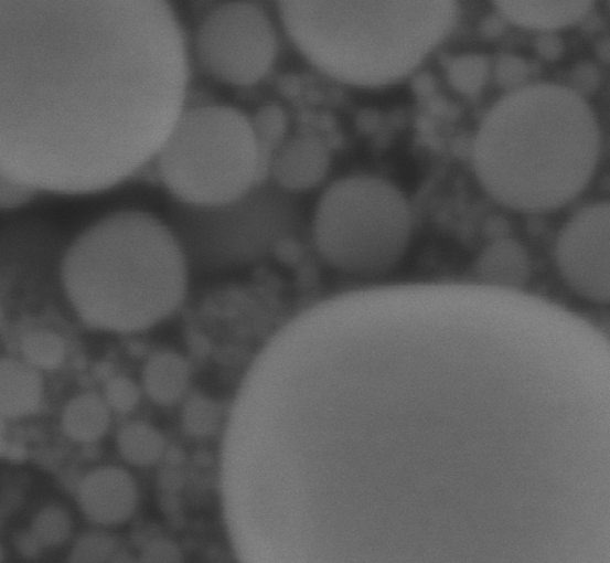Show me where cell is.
Returning a JSON list of instances; mask_svg holds the SVG:
<instances>
[{
	"label": "cell",
	"instance_id": "6da1fadb",
	"mask_svg": "<svg viewBox=\"0 0 610 563\" xmlns=\"http://www.w3.org/2000/svg\"><path fill=\"white\" fill-rule=\"evenodd\" d=\"M600 151V127L586 99L568 86L538 83L509 93L486 113L472 166L491 199L538 214L586 189Z\"/></svg>",
	"mask_w": 610,
	"mask_h": 563
},
{
	"label": "cell",
	"instance_id": "7a4b0ae2",
	"mask_svg": "<svg viewBox=\"0 0 610 563\" xmlns=\"http://www.w3.org/2000/svg\"><path fill=\"white\" fill-rule=\"evenodd\" d=\"M191 276L175 234L157 216L122 211L95 222L65 252L66 298L88 328L136 333L154 328L183 304Z\"/></svg>",
	"mask_w": 610,
	"mask_h": 563
},
{
	"label": "cell",
	"instance_id": "3957f363",
	"mask_svg": "<svg viewBox=\"0 0 610 563\" xmlns=\"http://www.w3.org/2000/svg\"><path fill=\"white\" fill-rule=\"evenodd\" d=\"M279 18L293 46L324 76L361 88L404 81L448 38L452 0H287Z\"/></svg>",
	"mask_w": 610,
	"mask_h": 563
},
{
	"label": "cell",
	"instance_id": "277c9868",
	"mask_svg": "<svg viewBox=\"0 0 610 563\" xmlns=\"http://www.w3.org/2000/svg\"><path fill=\"white\" fill-rule=\"evenodd\" d=\"M158 172L172 200L217 206L259 184V155L250 118L228 106L186 110L158 153Z\"/></svg>",
	"mask_w": 610,
	"mask_h": 563
},
{
	"label": "cell",
	"instance_id": "5b68a950",
	"mask_svg": "<svg viewBox=\"0 0 610 563\" xmlns=\"http://www.w3.org/2000/svg\"><path fill=\"white\" fill-rule=\"evenodd\" d=\"M413 225L409 202L396 185L381 177L352 174L323 191L312 236L333 269L367 278L389 273L404 259Z\"/></svg>",
	"mask_w": 610,
	"mask_h": 563
},
{
	"label": "cell",
	"instance_id": "8992f818",
	"mask_svg": "<svg viewBox=\"0 0 610 563\" xmlns=\"http://www.w3.org/2000/svg\"><path fill=\"white\" fill-rule=\"evenodd\" d=\"M168 225L180 241L190 272L228 273L270 254L300 222L289 192L267 182L217 206H192L172 200Z\"/></svg>",
	"mask_w": 610,
	"mask_h": 563
},
{
	"label": "cell",
	"instance_id": "52a82bcc",
	"mask_svg": "<svg viewBox=\"0 0 610 563\" xmlns=\"http://www.w3.org/2000/svg\"><path fill=\"white\" fill-rule=\"evenodd\" d=\"M278 38L269 14L256 3L227 2L207 12L195 34L201 67L216 81L252 86L272 70Z\"/></svg>",
	"mask_w": 610,
	"mask_h": 563
},
{
	"label": "cell",
	"instance_id": "ba28073f",
	"mask_svg": "<svg viewBox=\"0 0 610 563\" xmlns=\"http://www.w3.org/2000/svg\"><path fill=\"white\" fill-rule=\"evenodd\" d=\"M555 259L565 285L579 298L610 304V202L585 206L565 222Z\"/></svg>",
	"mask_w": 610,
	"mask_h": 563
},
{
	"label": "cell",
	"instance_id": "9c48e42d",
	"mask_svg": "<svg viewBox=\"0 0 610 563\" xmlns=\"http://www.w3.org/2000/svg\"><path fill=\"white\" fill-rule=\"evenodd\" d=\"M76 498L86 520L104 528L129 522L140 499L131 474L117 466H101L86 472L77 486Z\"/></svg>",
	"mask_w": 610,
	"mask_h": 563
},
{
	"label": "cell",
	"instance_id": "30bf717a",
	"mask_svg": "<svg viewBox=\"0 0 610 563\" xmlns=\"http://www.w3.org/2000/svg\"><path fill=\"white\" fill-rule=\"evenodd\" d=\"M331 152L319 138L300 136L288 139L276 155L270 169L274 183L295 195L317 188L331 169Z\"/></svg>",
	"mask_w": 610,
	"mask_h": 563
},
{
	"label": "cell",
	"instance_id": "8fae6325",
	"mask_svg": "<svg viewBox=\"0 0 610 563\" xmlns=\"http://www.w3.org/2000/svg\"><path fill=\"white\" fill-rule=\"evenodd\" d=\"M494 6L503 20L544 33L584 21L593 8V3L586 0H502Z\"/></svg>",
	"mask_w": 610,
	"mask_h": 563
},
{
	"label": "cell",
	"instance_id": "7c38bea8",
	"mask_svg": "<svg viewBox=\"0 0 610 563\" xmlns=\"http://www.w3.org/2000/svg\"><path fill=\"white\" fill-rule=\"evenodd\" d=\"M474 274L489 289L523 293L532 277V262L523 244L503 238L483 248Z\"/></svg>",
	"mask_w": 610,
	"mask_h": 563
},
{
	"label": "cell",
	"instance_id": "4fadbf2b",
	"mask_svg": "<svg viewBox=\"0 0 610 563\" xmlns=\"http://www.w3.org/2000/svg\"><path fill=\"white\" fill-rule=\"evenodd\" d=\"M43 380L39 370L17 359L0 361V414L21 419L35 414L42 404Z\"/></svg>",
	"mask_w": 610,
	"mask_h": 563
},
{
	"label": "cell",
	"instance_id": "5bb4252c",
	"mask_svg": "<svg viewBox=\"0 0 610 563\" xmlns=\"http://www.w3.org/2000/svg\"><path fill=\"white\" fill-rule=\"evenodd\" d=\"M191 369L182 354L174 351H159L147 361L142 383L145 392L161 406L180 402L189 389Z\"/></svg>",
	"mask_w": 610,
	"mask_h": 563
},
{
	"label": "cell",
	"instance_id": "9a60e30c",
	"mask_svg": "<svg viewBox=\"0 0 610 563\" xmlns=\"http://www.w3.org/2000/svg\"><path fill=\"white\" fill-rule=\"evenodd\" d=\"M110 407L104 397L94 393L74 396L64 407L62 428L73 442L90 444L107 435Z\"/></svg>",
	"mask_w": 610,
	"mask_h": 563
},
{
	"label": "cell",
	"instance_id": "2e32d148",
	"mask_svg": "<svg viewBox=\"0 0 610 563\" xmlns=\"http://www.w3.org/2000/svg\"><path fill=\"white\" fill-rule=\"evenodd\" d=\"M249 118L258 148L259 184H261L270 177L272 161L288 140V115L285 109L271 103L260 107Z\"/></svg>",
	"mask_w": 610,
	"mask_h": 563
},
{
	"label": "cell",
	"instance_id": "e0dca14e",
	"mask_svg": "<svg viewBox=\"0 0 610 563\" xmlns=\"http://www.w3.org/2000/svg\"><path fill=\"white\" fill-rule=\"evenodd\" d=\"M117 449L128 465L148 468L160 463L167 450V439L154 426L133 422L118 433Z\"/></svg>",
	"mask_w": 610,
	"mask_h": 563
},
{
	"label": "cell",
	"instance_id": "ac0fdd59",
	"mask_svg": "<svg viewBox=\"0 0 610 563\" xmlns=\"http://www.w3.org/2000/svg\"><path fill=\"white\" fill-rule=\"evenodd\" d=\"M73 533V518L64 507L46 506L33 517L29 535L39 550L63 546Z\"/></svg>",
	"mask_w": 610,
	"mask_h": 563
},
{
	"label": "cell",
	"instance_id": "d6986e66",
	"mask_svg": "<svg viewBox=\"0 0 610 563\" xmlns=\"http://www.w3.org/2000/svg\"><path fill=\"white\" fill-rule=\"evenodd\" d=\"M21 351L28 364L38 370L53 372L63 365L67 347L61 334L49 330H36L28 332L22 338Z\"/></svg>",
	"mask_w": 610,
	"mask_h": 563
},
{
	"label": "cell",
	"instance_id": "ffe728a7",
	"mask_svg": "<svg viewBox=\"0 0 610 563\" xmlns=\"http://www.w3.org/2000/svg\"><path fill=\"white\" fill-rule=\"evenodd\" d=\"M491 67L485 55L467 53L454 56L446 73L450 85L460 95L478 96L484 88Z\"/></svg>",
	"mask_w": 610,
	"mask_h": 563
},
{
	"label": "cell",
	"instance_id": "44dd1931",
	"mask_svg": "<svg viewBox=\"0 0 610 563\" xmlns=\"http://www.w3.org/2000/svg\"><path fill=\"white\" fill-rule=\"evenodd\" d=\"M221 412L215 402L205 396H193L183 411V427L185 432L196 438L213 436L220 425Z\"/></svg>",
	"mask_w": 610,
	"mask_h": 563
},
{
	"label": "cell",
	"instance_id": "7402d4cb",
	"mask_svg": "<svg viewBox=\"0 0 610 563\" xmlns=\"http://www.w3.org/2000/svg\"><path fill=\"white\" fill-rule=\"evenodd\" d=\"M117 552L116 540L110 533L92 531L74 542L67 563H110Z\"/></svg>",
	"mask_w": 610,
	"mask_h": 563
},
{
	"label": "cell",
	"instance_id": "603a6c76",
	"mask_svg": "<svg viewBox=\"0 0 610 563\" xmlns=\"http://www.w3.org/2000/svg\"><path fill=\"white\" fill-rule=\"evenodd\" d=\"M104 400L116 412L129 413L139 406L141 391L132 380L117 376L111 379L104 389Z\"/></svg>",
	"mask_w": 610,
	"mask_h": 563
},
{
	"label": "cell",
	"instance_id": "cb8c5ba5",
	"mask_svg": "<svg viewBox=\"0 0 610 563\" xmlns=\"http://www.w3.org/2000/svg\"><path fill=\"white\" fill-rule=\"evenodd\" d=\"M528 66L523 59L505 54L499 57L495 64V76L500 85L512 88L511 92L524 87L528 77Z\"/></svg>",
	"mask_w": 610,
	"mask_h": 563
},
{
	"label": "cell",
	"instance_id": "d4e9b609",
	"mask_svg": "<svg viewBox=\"0 0 610 563\" xmlns=\"http://www.w3.org/2000/svg\"><path fill=\"white\" fill-rule=\"evenodd\" d=\"M138 563H185L182 548L169 539L148 542L138 556Z\"/></svg>",
	"mask_w": 610,
	"mask_h": 563
},
{
	"label": "cell",
	"instance_id": "484cf974",
	"mask_svg": "<svg viewBox=\"0 0 610 563\" xmlns=\"http://www.w3.org/2000/svg\"><path fill=\"white\" fill-rule=\"evenodd\" d=\"M35 196V191L21 182L13 181L11 178L2 176L0 180V206L4 211H13L31 202Z\"/></svg>",
	"mask_w": 610,
	"mask_h": 563
},
{
	"label": "cell",
	"instance_id": "4316f807",
	"mask_svg": "<svg viewBox=\"0 0 610 563\" xmlns=\"http://www.w3.org/2000/svg\"><path fill=\"white\" fill-rule=\"evenodd\" d=\"M561 50V43L557 39H545L539 46L543 55L550 59L557 57Z\"/></svg>",
	"mask_w": 610,
	"mask_h": 563
},
{
	"label": "cell",
	"instance_id": "83f0119b",
	"mask_svg": "<svg viewBox=\"0 0 610 563\" xmlns=\"http://www.w3.org/2000/svg\"><path fill=\"white\" fill-rule=\"evenodd\" d=\"M110 563H138V557L117 552Z\"/></svg>",
	"mask_w": 610,
	"mask_h": 563
},
{
	"label": "cell",
	"instance_id": "f1b7e54d",
	"mask_svg": "<svg viewBox=\"0 0 610 563\" xmlns=\"http://www.w3.org/2000/svg\"><path fill=\"white\" fill-rule=\"evenodd\" d=\"M609 7H610V4H609Z\"/></svg>",
	"mask_w": 610,
	"mask_h": 563
}]
</instances>
